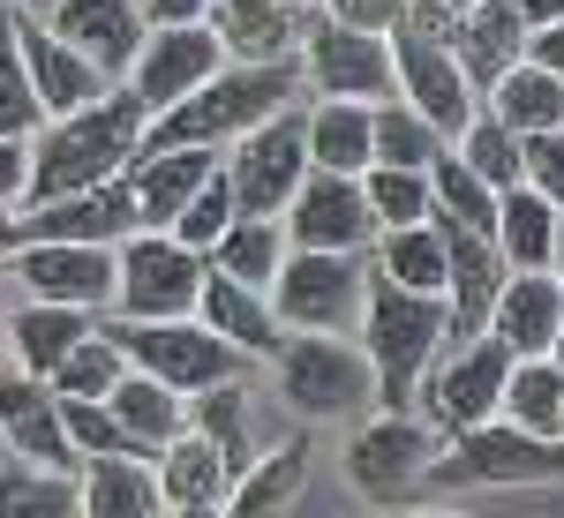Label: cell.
<instances>
[{
    "mask_svg": "<svg viewBox=\"0 0 564 518\" xmlns=\"http://www.w3.org/2000/svg\"><path fill=\"white\" fill-rule=\"evenodd\" d=\"M143 129H151V106L129 84H106L98 98L68 106V113H45V129L31 135V188H23V203L68 196V188H98V180L129 173V158L143 151Z\"/></svg>",
    "mask_w": 564,
    "mask_h": 518,
    "instance_id": "6da1fadb",
    "label": "cell"
},
{
    "mask_svg": "<svg viewBox=\"0 0 564 518\" xmlns=\"http://www.w3.org/2000/svg\"><path fill=\"white\" fill-rule=\"evenodd\" d=\"M294 98H302V60H226L212 84H196L166 113H151L143 143H212V151H226L241 129L271 121Z\"/></svg>",
    "mask_w": 564,
    "mask_h": 518,
    "instance_id": "7a4b0ae2",
    "label": "cell"
},
{
    "mask_svg": "<svg viewBox=\"0 0 564 518\" xmlns=\"http://www.w3.org/2000/svg\"><path fill=\"white\" fill-rule=\"evenodd\" d=\"M271 368V390L294 421H354L377 406V368L354 331H286L279 353L263 361Z\"/></svg>",
    "mask_w": 564,
    "mask_h": 518,
    "instance_id": "3957f363",
    "label": "cell"
},
{
    "mask_svg": "<svg viewBox=\"0 0 564 518\" xmlns=\"http://www.w3.org/2000/svg\"><path fill=\"white\" fill-rule=\"evenodd\" d=\"M354 339L377 368V406H414V390L430 376V361L444 353L452 323H444V294H406L369 271V301H361V323Z\"/></svg>",
    "mask_w": 564,
    "mask_h": 518,
    "instance_id": "277c9868",
    "label": "cell"
},
{
    "mask_svg": "<svg viewBox=\"0 0 564 518\" xmlns=\"http://www.w3.org/2000/svg\"><path fill=\"white\" fill-rule=\"evenodd\" d=\"M564 481V436H534L505 414L444 436L430 459L422 496H475V488H550Z\"/></svg>",
    "mask_w": 564,
    "mask_h": 518,
    "instance_id": "5b68a950",
    "label": "cell"
},
{
    "mask_svg": "<svg viewBox=\"0 0 564 518\" xmlns=\"http://www.w3.org/2000/svg\"><path fill=\"white\" fill-rule=\"evenodd\" d=\"M436 421L422 406H369L347 429V481L369 504H414L436 459Z\"/></svg>",
    "mask_w": 564,
    "mask_h": 518,
    "instance_id": "8992f818",
    "label": "cell"
},
{
    "mask_svg": "<svg viewBox=\"0 0 564 518\" xmlns=\"http://www.w3.org/2000/svg\"><path fill=\"white\" fill-rule=\"evenodd\" d=\"M106 331L121 339V353H129V368H143V376H159V384H174L181 398L188 390H212V384H226V376H249L257 361L241 353V345H226L188 308V316H106Z\"/></svg>",
    "mask_w": 564,
    "mask_h": 518,
    "instance_id": "52a82bcc",
    "label": "cell"
},
{
    "mask_svg": "<svg viewBox=\"0 0 564 518\" xmlns=\"http://www.w3.org/2000/svg\"><path fill=\"white\" fill-rule=\"evenodd\" d=\"M204 249H188L174 225H129L113 241V316H188L204 294Z\"/></svg>",
    "mask_w": 564,
    "mask_h": 518,
    "instance_id": "ba28073f",
    "label": "cell"
},
{
    "mask_svg": "<svg viewBox=\"0 0 564 518\" xmlns=\"http://www.w3.org/2000/svg\"><path fill=\"white\" fill-rule=\"evenodd\" d=\"M369 301V256L354 249H286L271 278V308L286 331H354Z\"/></svg>",
    "mask_w": 564,
    "mask_h": 518,
    "instance_id": "9c48e42d",
    "label": "cell"
},
{
    "mask_svg": "<svg viewBox=\"0 0 564 518\" xmlns=\"http://www.w3.org/2000/svg\"><path fill=\"white\" fill-rule=\"evenodd\" d=\"M505 376H512V345L505 339H489V331L444 339V353L430 361V376L414 390V406L436 421V436H459L505 406Z\"/></svg>",
    "mask_w": 564,
    "mask_h": 518,
    "instance_id": "30bf717a",
    "label": "cell"
},
{
    "mask_svg": "<svg viewBox=\"0 0 564 518\" xmlns=\"http://www.w3.org/2000/svg\"><path fill=\"white\" fill-rule=\"evenodd\" d=\"M302 90L308 98H391L399 90V68H391V31H347L332 15H308L302 45Z\"/></svg>",
    "mask_w": 564,
    "mask_h": 518,
    "instance_id": "8fae6325",
    "label": "cell"
},
{
    "mask_svg": "<svg viewBox=\"0 0 564 518\" xmlns=\"http://www.w3.org/2000/svg\"><path fill=\"white\" fill-rule=\"evenodd\" d=\"M218 166H226V180H234V211H286V196L302 188V173H308L302 106H279L271 121L241 129L226 151H218Z\"/></svg>",
    "mask_w": 564,
    "mask_h": 518,
    "instance_id": "7c38bea8",
    "label": "cell"
},
{
    "mask_svg": "<svg viewBox=\"0 0 564 518\" xmlns=\"http://www.w3.org/2000/svg\"><path fill=\"white\" fill-rule=\"evenodd\" d=\"M391 68H399V98H406L422 121H436L444 135H459L481 113V90L467 84L459 53L444 38H430V31H414L406 15L391 23Z\"/></svg>",
    "mask_w": 564,
    "mask_h": 518,
    "instance_id": "4fadbf2b",
    "label": "cell"
},
{
    "mask_svg": "<svg viewBox=\"0 0 564 518\" xmlns=\"http://www.w3.org/2000/svg\"><path fill=\"white\" fill-rule=\"evenodd\" d=\"M31 301H68L90 316H113V241H23L0 263Z\"/></svg>",
    "mask_w": 564,
    "mask_h": 518,
    "instance_id": "5bb4252c",
    "label": "cell"
},
{
    "mask_svg": "<svg viewBox=\"0 0 564 518\" xmlns=\"http://www.w3.org/2000/svg\"><path fill=\"white\" fill-rule=\"evenodd\" d=\"M279 218H286V241L294 249H354V256H369V241H377V211H369L361 173L308 166Z\"/></svg>",
    "mask_w": 564,
    "mask_h": 518,
    "instance_id": "9a60e30c",
    "label": "cell"
},
{
    "mask_svg": "<svg viewBox=\"0 0 564 518\" xmlns=\"http://www.w3.org/2000/svg\"><path fill=\"white\" fill-rule=\"evenodd\" d=\"M218 68H226V38H218L212 23H151L121 84H129L151 113H166L174 98H188L196 84H212Z\"/></svg>",
    "mask_w": 564,
    "mask_h": 518,
    "instance_id": "2e32d148",
    "label": "cell"
},
{
    "mask_svg": "<svg viewBox=\"0 0 564 518\" xmlns=\"http://www.w3.org/2000/svg\"><path fill=\"white\" fill-rule=\"evenodd\" d=\"M0 436H8L15 459L53 466V474H76V443H68V429H61V398H53V384L31 376V368H15L8 353H0Z\"/></svg>",
    "mask_w": 564,
    "mask_h": 518,
    "instance_id": "e0dca14e",
    "label": "cell"
},
{
    "mask_svg": "<svg viewBox=\"0 0 564 518\" xmlns=\"http://www.w3.org/2000/svg\"><path fill=\"white\" fill-rule=\"evenodd\" d=\"M23 241H121L135 225V188L129 173L98 180V188H68V196H45V203H15Z\"/></svg>",
    "mask_w": 564,
    "mask_h": 518,
    "instance_id": "ac0fdd59",
    "label": "cell"
},
{
    "mask_svg": "<svg viewBox=\"0 0 564 518\" xmlns=\"http://www.w3.org/2000/svg\"><path fill=\"white\" fill-rule=\"evenodd\" d=\"M8 23H15V45H23V68H31V84H39L45 113H68V106H84V98H98V90L113 84V76H106L90 53H76L45 15H31V8L8 0Z\"/></svg>",
    "mask_w": 564,
    "mask_h": 518,
    "instance_id": "d6986e66",
    "label": "cell"
},
{
    "mask_svg": "<svg viewBox=\"0 0 564 518\" xmlns=\"http://www.w3.org/2000/svg\"><path fill=\"white\" fill-rule=\"evenodd\" d=\"M444 225V218H436ZM444 323H452V339H475L481 323H489V308H497V286H505V249H497V233H475V225H444Z\"/></svg>",
    "mask_w": 564,
    "mask_h": 518,
    "instance_id": "ffe728a7",
    "label": "cell"
},
{
    "mask_svg": "<svg viewBox=\"0 0 564 518\" xmlns=\"http://www.w3.org/2000/svg\"><path fill=\"white\" fill-rule=\"evenodd\" d=\"M218 173L212 143H143L129 158V188H135V225H174L181 203Z\"/></svg>",
    "mask_w": 564,
    "mask_h": 518,
    "instance_id": "44dd1931",
    "label": "cell"
},
{
    "mask_svg": "<svg viewBox=\"0 0 564 518\" xmlns=\"http://www.w3.org/2000/svg\"><path fill=\"white\" fill-rule=\"evenodd\" d=\"M45 23L76 45V53H90L113 84L129 76L135 45H143V31H151L143 0H53V8H45Z\"/></svg>",
    "mask_w": 564,
    "mask_h": 518,
    "instance_id": "7402d4cb",
    "label": "cell"
},
{
    "mask_svg": "<svg viewBox=\"0 0 564 518\" xmlns=\"http://www.w3.org/2000/svg\"><path fill=\"white\" fill-rule=\"evenodd\" d=\"M557 323H564V278L557 271H505V286H497V308H489V339L512 345V361L520 353H550L557 345Z\"/></svg>",
    "mask_w": 564,
    "mask_h": 518,
    "instance_id": "603a6c76",
    "label": "cell"
},
{
    "mask_svg": "<svg viewBox=\"0 0 564 518\" xmlns=\"http://www.w3.org/2000/svg\"><path fill=\"white\" fill-rule=\"evenodd\" d=\"M308 15L302 0H212V31L226 38V60H294Z\"/></svg>",
    "mask_w": 564,
    "mask_h": 518,
    "instance_id": "cb8c5ba5",
    "label": "cell"
},
{
    "mask_svg": "<svg viewBox=\"0 0 564 518\" xmlns=\"http://www.w3.org/2000/svg\"><path fill=\"white\" fill-rule=\"evenodd\" d=\"M308 421L294 436H279V443H263L257 459L234 474V488H226V511L234 518H263V511H294L308 488Z\"/></svg>",
    "mask_w": 564,
    "mask_h": 518,
    "instance_id": "d4e9b609",
    "label": "cell"
},
{
    "mask_svg": "<svg viewBox=\"0 0 564 518\" xmlns=\"http://www.w3.org/2000/svg\"><path fill=\"white\" fill-rule=\"evenodd\" d=\"M159 496H166V511H188V518H212L226 511V488H234V466L218 459L212 436L181 429L174 443H159Z\"/></svg>",
    "mask_w": 564,
    "mask_h": 518,
    "instance_id": "484cf974",
    "label": "cell"
},
{
    "mask_svg": "<svg viewBox=\"0 0 564 518\" xmlns=\"http://www.w3.org/2000/svg\"><path fill=\"white\" fill-rule=\"evenodd\" d=\"M196 316H204L226 345H241L249 361H271V353H279V339H286V323H279L271 294H263V286H241V278H226V271H204Z\"/></svg>",
    "mask_w": 564,
    "mask_h": 518,
    "instance_id": "4316f807",
    "label": "cell"
},
{
    "mask_svg": "<svg viewBox=\"0 0 564 518\" xmlns=\"http://www.w3.org/2000/svg\"><path fill=\"white\" fill-rule=\"evenodd\" d=\"M76 511L90 518H151L166 511V496H159V466L143 459V451H98L76 466Z\"/></svg>",
    "mask_w": 564,
    "mask_h": 518,
    "instance_id": "83f0119b",
    "label": "cell"
},
{
    "mask_svg": "<svg viewBox=\"0 0 564 518\" xmlns=\"http://www.w3.org/2000/svg\"><path fill=\"white\" fill-rule=\"evenodd\" d=\"M452 53H459V68H467V84L489 90L512 60L527 53V15L512 8V0H467L459 8V23H452Z\"/></svg>",
    "mask_w": 564,
    "mask_h": 518,
    "instance_id": "f1b7e54d",
    "label": "cell"
},
{
    "mask_svg": "<svg viewBox=\"0 0 564 518\" xmlns=\"http://www.w3.org/2000/svg\"><path fill=\"white\" fill-rule=\"evenodd\" d=\"M188 429L212 436L218 459L241 474V466L263 451V398L249 390V376H226V384H212V390H188Z\"/></svg>",
    "mask_w": 564,
    "mask_h": 518,
    "instance_id": "f546056e",
    "label": "cell"
},
{
    "mask_svg": "<svg viewBox=\"0 0 564 518\" xmlns=\"http://www.w3.org/2000/svg\"><path fill=\"white\" fill-rule=\"evenodd\" d=\"M302 129H308V166L332 173L377 166V106L369 98H316V106H302Z\"/></svg>",
    "mask_w": 564,
    "mask_h": 518,
    "instance_id": "4dcf8cb0",
    "label": "cell"
},
{
    "mask_svg": "<svg viewBox=\"0 0 564 518\" xmlns=\"http://www.w3.org/2000/svg\"><path fill=\"white\" fill-rule=\"evenodd\" d=\"M286 249H294V241H286V218H279V211H234V218H226V233L204 249V263L226 271V278H241V286H263V294H271V278H279Z\"/></svg>",
    "mask_w": 564,
    "mask_h": 518,
    "instance_id": "1f68e13d",
    "label": "cell"
},
{
    "mask_svg": "<svg viewBox=\"0 0 564 518\" xmlns=\"http://www.w3.org/2000/svg\"><path fill=\"white\" fill-rule=\"evenodd\" d=\"M557 211L564 203H550L534 180H512V188H497V249H505V263L512 271H550V249H557Z\"/></svg>",
    "mask_w": 564,
    "mask_h": 518,
    "instance_id": "d6a6232c",
    "label": "cell"
},
{
    "mask_svg": "<svg viewBox=\"0 0 564 518\" xmlns=\"http://www.w3.org/2000/svg\"><path fill=\"white\" fill-rule=\"evenodd\" d=\"M90 323H98L90 308L31 301V294H23V308L8 316V361H15V368H31V376H53V368H61V353L84 339Z\"/></svg>",
    "mask_w": 564,
    "mask_h": 518,
    "instance_id": "836d02e7",
    "label": "cell"
},
{
    "mask_svg": "<svg viewBox=\"0 0 564 518\" xmlns=\"http://www.w3.org/2000/svg\"><path fill=\"white\" fill-rule=\"evenodd\" d=\"M481 106H489V113H497V121L527 143V135H542V129H564V76L534 68V60L520 53L497 84L481 90Z\"/></svg>",
    "mask_w": 564,
    "mask_h": 518,
    "instance_id": "e575fe53",
    "label": "cell"
},
{
    "mask_svg": "<svg viewBox=\"0 0 564 518\" xmlns=\"http://www.w3.org/2000/svg\"><path fill=\"white\" fill-rule=\"evenodd\" d=\"M444 225L436 218H414V225H384L369 241V271L406 286V294H444Z\"/></svg>",
    "mask_w": 564,
    "mask_h": 518,
    "instance_id": "d590c367",
    "label": "cell"
},
{
    "mask_svg": "<svg viewBox=\"0 0 564 518\" xmlns=\"http://www.w3.org/2000/svg\"><path fill=\"white\" fill-rule=\"evenodd\" d=\"M106 406H113V421L135 436V451H151V459H159V443H174V436L188 429V398H181L174 384H159V376H143V368H129L121 384L106 390Z\"/></svg>",
    "mask_w": 564,
    "mask_h": 518,
    "instance_id": "8d00e7d4",
    "label": "cell"
},
{
    "mask_svg": "<svg viewBox=\"0 0 564 518\" xmlns=\"http://www.w3.org/2000/svg\"><path fill=\"white\" fill-rule=\"evenodd\" d=\"M505 421H520L534 436H564V361L557 353H520L505 376Z\"/></svg>",
    "mask_w": 564,
    "mask_h": 518,
    "instance_id": "74e56055",
    "label": "cell"
},
{
    "mask_svg": "<svg viewBox=\"0 0 564 518\" xmlns=\"http://www.w3.org/2000/svg\"><path fill=\"white\" fill-rule=\"evenodd\" d=\"M121 376H129V353H121V339H113V331H106V316H98L84 339L61 353V368H53L45 384L61 390V398H106Z\"/></svg>",
    "mask_w": 564,
    "mask_h": 518,
    "instance_id": "f35d334b",
    "label": "cell"
},
{
    "mask_svg": "<svg viewBox=\"0 0 564 518\" xmlns=\"http://www.w3.org/2000/svg\"><path fill=\"white\" fill-rule=\"evenodd\" d=\"M444 151H452V135L436 129V121H422L399 90L377 98V158H384V166H422V173H430Z\"/></svg>",
    "mask_w": 564,
    "mask_h": 518,
    "instance_id": "ab89813d",
    "label": "cell"
},
{
    "mask_svg": "<svg viewBox=\"0 0 564 518\" xmlns=\"http://www.w3.org/2000/svg\"><path fill=\"white\" fill-rule=\"evenodd\" d=\"M430 203H436V218H444V225H475V233H489V225H497V188H489V180H481L459 151H444V158L430 166Z\"/></svg>",
    "mask_w": 564,
    "mask_h": 518,
    "instance_id": "60d3db41",
    "label": "cell"
},
{
    "mask_svg": "<svg viewBox=\"0 0 564 518\" xmlns=\"http://www.w3.org/2000/svg\"><path fill=\"white\" fill-rule=\"evenodd\" d=\"M452 151H459V158H467V166H475L489 188H512V180H527V143L505 129V121H497L489 106H481L475 121L452 135Z\"/></svg>",
    "mask_w": 564,
    "mask_h": 518,
    "instance_id": "b9f144b4",
    "label": "cell"
},
{
    "mask_svg": "<svg viewBox=\"0 0 564 518\" xmlns=\"http://www.w3.org/2000/svg\"><path fill=\"white\" fill-rule=\"evenodd\" d=\"M0 511H76V474H53V466L0 451Z\"/></svg>",
    "mask_w": 564,
    "mask_h": 518,
    "instance_id": "7bdbcfd3",
    "label": "cell"
},
{
    "mask_svg": "<svg viewBox=\"0 0 564 518\" xmlns=\"http://www.w3.org/2000/svg\"><path fill=\"white\" fill-rule=\"evenodd\" d=\"M361 188H369V211H377V233L384 225H414V218H436V203H430V173L422 166H377L361 173Z\"/></svg>",
    "mask_w": 564,
    "mask_h": 518,
    "instance_id": "ee69618b",
    "label": "cell"
},
{
    "mask_svg": "<svg viewBox=\"0 0 564 518\" xmlns=\"http://www.w3.org/2000/svg\"><path fill=\"white\" fill-rule=\"evenodd\" d=\"M53 398H61V390H53ZM61 429H68V443H76V466L98 459V451H135V436L113 421L106 398H61ZM143 459H151V451H143Z\"/></svg>",
    "mask_w": 564,
    "mask_h": 518,
    "instance_id": "f6af8a7d",
    "label": "cell"
},
{
    "mask_svg": "<svg viewBox=\"0 0 564 518\" xmlns=\"http://www.w3.org/2000/svg\"><path fill=\"white\" fill-rule=\"evenodd\" d=\"M226 218H234V180H226V166H218L212 180H204V188H196V196L181 203L174 233L188 241V249H212L218 233H226Z\"/></svg>",
    "mask_w": 564,
    "mask_h": 518,
    "instance_id": "bcb514c9",
    "label": "cell"
},
{
    "mask_svg": "<svg viewBox=\"0 0 564 518\" xmlns=\"http://www.w3.org/2000/svg\"><path fill=\"white\" fill-rule=\"evenodd\" d=\"M527 180H534L550 203H564V129L527 135Z\"/></svg>",
    "mask_w": 564,
    "mask_h": 518,
    "instance_id": "7dc6e473",
    "label": "cell"
},
{
    "mask_svg": "<svg viewBox=\"0 0 564 518\" xmlns=\"http://www.w3.org/2000/svg\"><path fill=\"white\" fill-rule=\"evenodd\" d=\"M316 15H332L347 31H391L406 15V0H316Z\"/></svg>",
    "mask_w": 564,
    "mask_h": 518,
    "instance_id": "c3c4849f",
    "label": "cell"
},
{
    "mask_svg": "<svg viewBox=\"0 0 564 518\" xmlns=\"http://www.w3.org/2000/svg\"><path fill=\"white\" fill-rule=\"evenodd\" d=\"M31 188V135H0V203H23Z\"/></svg>",
    "mask_w": 564,
    "mask_h": 518,
    "instance_id": "681fc988",
    "label": "cell"
},
{
    "mask_svg": "<svg viewBox=\"0 0 564 518\" xmlns=\"http://www.w3.org/2000/svg\"><path fill=\"white\" fill-rule=\"evenodd\" d=\"M527 60H534V68H550V76H564V15H550V23H534V31H527Z\"/></svg>",
    "mask_w": 564,
    "mask_h": 518,
    "instance_id": "f907efd6",
    "label": "cell"
},
{
    "mask_svg": "<svg viewBox=\"0 0 564 518\" xmlns=\"http://www.w3.org/2000/svg\"><path fill=\"white\" fill-rule=\"evenodd\" d=\"M151 23H212V0H143Z\"/></svg>",
    "mask_w": 564,
    "mask_h": 518,
    "instance_id": "816d5d0a",
    "label": "cell"
},
{
    "mask_svg": "<svg viewBox=\"0 0 564 518\" xmlns=\"http://www.w3.org/2000/svg\"><path fill=\"white\" fill-rule=\"evenodd\" d=\"M23 249V225H15V203H0V263Z\"/></svg>",
    "mask_w": 564,
    "mask_h": 518,
    "instance_id": "f5cc1de1",
    "label": "cell"
},
{
    "mask_svg": "<svg viewBox=\"0 0 564 518\" xmlns=\"http://www.w3.org/2000/svg\"><path fill=\"white\" fill-rule=\"evenodd\" d=\"M512 8L527 15V31H534V23H550V15H564V0H512Z\"/></svg>",
    "mask_w": 564,
    "mask_h": 518,
    "instance_id": "db71d44e",
    "label": "cell"
},
{
    "mask_svg": "<svg viewBox=\"0 0 564 518\" xmlns=\"http://www.w3.org/2000/svg\"><path fill=\"white\" fill-rule=\"evenodd\" d=\"M550 271L564 278V211H557V249H550Z\"/></svg>",
    "mask_w": 564,
    "mask_h": 518,
    "instance_id": "11a10c76",
    "label": "cell"
},
{
    "mask_svg": "<svg viewBox=\"0 0 564 518\" xmlns=\"http://www.w3.org/2000/svg\"><path fill=\"white\" fill-rule=\"evenodd\" d=\"M15 8H31V15H45V8H53V0H15Z\"/></svg>",
    "mask_w": 564,
    "mask_h": 518,
    "instance_id": "9f6ffc18",
    "label": "cell"
},
{
    "mask_svg": "<svg viewBox=\"0 0 564 518\" xmlns=\"http://www.w3.org/2000/svg\"><path fill=\"white\" fill-rule=\"evenodd\" d=\"M422 8H467V0H422Z\"/></svg>",
    "mask_w": 564,
    "mask_h": 518,
    "instance_id": "6f0895ef",
    "label": "cell"
},
{
    "mask_svg": "<svg viewBox=\"0 0 564 518\" xmlns=\"http://www.w3.org/2000/svg\"><path fill=\"white\" fill-rule=\"evenodd\" d=\"M0 353H8V308H0Z\"/></svg>",
    "mask_w": 564,
    "mask_h": 518,
    "instance_id": "680465c9",
    "label": "cell"
},
{
    "mask_svg": "<svg viewBox=\"0 0 564 518\" xmlns=\"http://www.w3.org/2000/svg\"><path fill=\"white\" fill-rule=\"evenodd\" d=\"M550 353H557V361H564V323H557V345H550Z\"/></svg>",
    "mask_w": 564,
    "mask_h": 518,
    "instance_id": "91938a15",
    "label": "cell"
},
{
    "mask_svg": "<svg viewBox=\"0 0 564 518\" xmlns=\"http://www.w3.org/2000/svg\"><path fill=\"white\" fill-rule=\"evenodd\" d=\"M0 451H8V436H0Z\"/></svg>",
    "mask_w": 564,
    "mask_h": 518,
    "instance_id": "94428289",
    "label": "cell"
},
{
    "mask_svg": "<svg viewBox=\"0 0 564 518\" xmlns=\"http://www.w3.org/2000/svg\"><path fill=\"white\" fill-rule=\"evenodd\" d=\"M302 8H316V0H302Z\"/></svg>",
    "mask_w": 564,
    "mask_h": 518,
    "instance_id": "6125c7cd",
    "label": "cell"
}]
</instances>
